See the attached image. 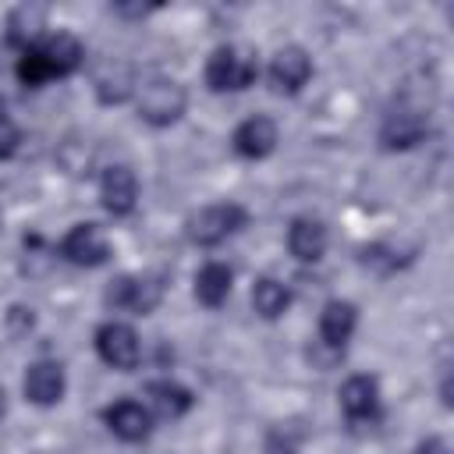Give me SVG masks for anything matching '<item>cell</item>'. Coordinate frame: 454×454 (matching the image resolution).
I'll list each match as a JSON object with an SVG mask.
<instances>
[{
	"mask_svg": "<svg viewBox=\"0 0 454 454\" xmlns=\"http://www.w3.org/2000/svg\"><path fill=\"white\" fill-rule=\"evenodd\" d=\"M440 397H443V404L450 408V380H443V387H440Z\"/></svg>",
	"mask_w": 454,
	"mask_h": 454,
	"instance_id": "4316f807",
	"label": "cell"
},
{
	"mask_svg": "<svg viewBox=\"0 0 454 454\" xmlns=\"http://www.w3.org/2000/svg\"><path fill=\"white\" fill-rule=\"evenodd\" d=\"M355 326H358V309L351 301L333 298V301L323 305V312H319V337H323L326 348L340 351L348 344V337L355 333Z\"/></svg>",
	"mask_w": 454,
	"mask_h": 454,
	"instance_id": "5bb4252c",
	"label": "cell"
},
{
	"mask_svg": "<svg viewBox=\"0 0 454 454\" xmlns=\"http://www.w3.org/2000/svg\"><path fill=\"white\" fill-rule=\"evenodd\" d=\"M106 305L110 309H121V312H131V316H145L160 305L163 298V284L156 277H131V273H121L110 280L106 287Z\"/></svg>",
	"mask_w": 454,
	"mask_h": 454,
	"instance_id": "277c9868",
	"label": "cell"
},
{
	"mask_svg": "<svg viewBox=\"0 0 454 454\" xmlns=\"http://www.w3.org/2000/svg\"><path fill=\"white\" fill-rule=\"evenodd\" d=\"M18 145H21V128L7 114H0V160H11Z\"/></svg>",
	"mask_w": 454,
	"mask_h": 454,
	"instance_id": "603a6c76",
	"label": "cell"
},
{
	"mask_svg": "<svg viewBox=\"0 0 454 454\" xmlns=\"http://www.w3.org/2000/svg\"><path fill=\"white\" fill-rule=\"evenodd\" d=\"M415 454H450V447H447L443 436H429V440H422V443L415 447Z\"/></svg>",
	"mask_w": 454,
	"mask_h": 454,
	"instance_id": "d4e9b609",
	"label": "cell"
},
{
	"mask_svg": "<svg viewBox=\"0 0 454 454\" xmlns=\"http://www.w3.org/2000/svg\"><path fill=\"white\" fill-rule=\"evenodd\" d=\"M287 248L301 262H319L323 252H326V227L319 220H312V216L291 220V227H287Z\"/></svg>",
	"mask_w": 454,
	"mask_h": 454,
	"instance_id": "e0dca14e",
	"label": "cell"
},
{
	"mask_svg": "<svg viewBox=\"0 0 454 454\" xmlns=\"http://www.w3.org/2000/svg\"><path fill=\"white\" fill-rule=\"evenodd\" d=\"M255 78H259L255 57L238 46H216L206 60V85L213 92H245Z\"/></svg>",
	"mask_w": 454,
	"mask_h": 454,
	"instance_id": "7a4b0ae2",
	"label": "cell"
},
{
	"mask_svg": "<svg viewBox=\"0 0 454 454\" xmlns=\"http://www.w3.org/2000/svg\"><path fill=\"white\" fill-rule=\"evenodd\" d=\"M309 78H312V57L301 46H284V50L273 53V60H270V82H273L277 92L294 96V92H301V85Z\"/></svg>",
	"mask_w": 454,
	"mask_h": 454,
	"instance_id": "9c48e42d",
	"label": "cell"
},
{
	"mask_svg": "<svg viewBox=\"0 0 454 454\" xmlns=\"http://www.w3.org/2000/svg\"><path fill=\"white\" fill-rule=\"evenodd\" d=\"M64 387H67V380H64V365L53 362V358H39V362H32L28 372H25V383H21L25 397H28L32 404H39V408L57 404V401L64 397Z\"/></svg>",
	"mask_w": 454,
	"mask_h": 454,
	"instance_id": "ba28073f",
	"label": "cell"
},
{
	"mask_svg": "<svg viewBox=\"0 0 454 454\" xmlns=\"http://www.w3.org/2000/svg\"><path fill=\"white\" fill-rule=\"evenodd\" d=\"M43 28H46V7L39 4H21L7 14V43L21 53L43 43Z\"/></svg>",
	"mask_w": 454,
	"mask_h": 454,
	"instance_id": "9a60e30c",
	"label": "cell"
},
{
	"mask_svg": "<svg viewBox=\"0 0 454 454\" xmlns=\"http://www.w3.org/2000/svg\"><path fill=\"white\" fill-rule=\"evenodd\" d=\"M245 223H248L245 206H238V202H220V206H206V209L192 213L184 227H188V238H192L195 245L209 248V245H220L223 238H231L234 231H241Z\"/></svg>",
	"mask_w": 454,
	"mask_h": 454,
	"instance_id": "3957f363",
	"label": "cell"
},
{
	"mask_svg": "<svg viewBox=\"0 0 454 454\" xmlns=\"http://www.w3.org/2000/svg\"><path fill=\"white\" fill-rule=\"evenodd\" d=\"M262 454H298V447L284 433H270L266 443H262Z\"/></svg>",
	"mask_w": 454,
	"mask_h": 454,
	"instance_id": "cb8c5ba5",
	"label": "cell"
},
{
	"mask_svg": "<svg viewBox=\"0 0 454 454\" xmlns=\"http://www.w3.org/2000/svg\"><path fill=\"white\" fill-rule=\"evenodd\" d=\"M99 199L106 206V213L114 216H128L138 202V177L131 167L117 163V167H106L103 170V181H99Z\"/></svg>",
	"mask_w": 454,
	"mask_h": 454,
	"instance_id": "30bf717a",
	"label": "cell"
},
{
	"mask_svg": "<svg viewBox=\"0 0 454 454\" xmlns=\"http://www.w3.org/2000/svg\"><path fill=\"white\" fill-rule=\"evenodd\" d=\"M340 408L348 419H372L380 408V383L372 376H348L340 387Z\"/></svg>",
	"mask_w": 454,
	"mask_h": 454,
	"instance_id": "d6986e66",
	"label": "cell"
},
{
	"mask_svg": "<svg viewBox=\"0 0 454 454\" xmlns=\"http://www.w3.org/2000/svg\"><path fill=\"white\" fill-rule=\"evenodd\" d=\"M426 138V117L419 110H397L383 121L380 128V142L383 149H411Z\"/></svg>",
	"mask_w": 454,
	"mask_h": 454,
	"instance_id": "2e32d148",
	"label": "cell"
},
{
	"mask_svg": "<svg viewBox=\"0 0 454 454\" xmlns=\"http://www.w3.org/2000/svg\"><path fill=\"white\" fill-rule=\"evenodd\" d=\"M188 110V92L181 82L156 74L145 85H138V117L153 128H170L184 117Z\"/></svg>",
	"mask_w": 454,
	"mask_h": 454,
	"instance_id": "6da1fadb",
	"label": "cell"
},
{
	"mask_svg": "<svg viewBox=\"0 0 454 454\" xmlns=\"http://www.w3.org/2000/svg\"><path fill=\"white\" fill-rule=\"evenodd\" d=\"M60 255L74 266H103L110 259V241L99 223H74L60 241Z\"/></svg>",
	"mask_w": 454,
	"mask_h": 454,
	"instance_id": "8992f818",
	"label": "cell"
},
{
	"mask_svg": "<svg viewBox=\"0 0 454 454\" xmlns=\"http://www.w3.org/2000/svg\"><path fill=\"white\" fill-rule=\"evenodd\" d=\"M231 284H234L231 266H223V262H206V266L195 273V298H199L206 309H220V305L231 298Z\"/></svg>",
	"mask_w": 454,
	"mask_h": 454,
	"instance_id": "ffe728a7",
	"label": "cell"
},
{
	"mask_svg": "<svg viewBox=\"0 0 454 454\" xmlns=\"http://www.w3.org/2000/svg\"><path fill=\"white\" fill-rule=\"evenodd\" d=\"M35 50H39V57L46 60L50 78H67V74H74V71L82 67V60H85V46H82L71 32H53V35H46Z\"/></svg>",
	"mask_w": 454,
	"mask_h": 454,
	"instance_id": "4fadbf2b",
	"label": "cell"
},
{
	"mask_svg": "<svg viewBox=\"0 0 454 454\" xmlns=\"http://www.w3.org/2000/svg\"><path fill=\"white\" fill-rule=\"evenodd\" d=\"M92 89H96V99H99V103L117 106V103H124V99L138 89L135 67H131L128 60H103V64L96 67V74H92Z\"/></svg>",
	"mask_w": 454,
	"mask_h": 454,
	"instance_id": "7c38bea8",
	"label": "cell"
},
{
	"mask_svg": "<svg viewBox=\"0 0 454 454\" xmlns=\"http://www.w3.org/2000/svg\"><path fill=\"white\" fill-rule=\"evenodd\" d=\"M287 305H291V291L280 280H273V277L255 280V287H252V309L262 319H280L287 312Z\"/></svg>",
	"mask_w": 454,
	"mask_h": 454,
	"instance_id": "44dd1931",
	"label": "cell"
},
{
	"mask_svg": "<svg viewBox=\"0 0 454 454\" xmlns=\"http://www.w3.org/2000/svg\"><path fill=\"white\" fill-rule=\"evenodd\" d=\"M277 142H280V131H277V124H273L266 114L245 117V121L234 128V135H231L234 153L245 156V160H262V156H270V153L277 149Z\"/></svg>",
	"mask_w": 454,
	"mask_h": 454,
	"instance_id": "52a82bcc",
	"label": "cell"
},
{
	"mask_svg": "<svg viewBox=\"0 0 454 454\" xmlns=\"http://www.w3.org/2000/svg\"><path fill=\"white\" fill-rule=\"evenodd\" d=\"M96 351L110 369L131 372L142 362V340L128 323H103L96 330Z\"/></svg>",
	"mask_w": 454,
	"mask_h": 454,
	"instance_id": "5b68a950",
	"label": "cell"
},
{
	"mask_svg": "<svg viewBox=\"0 0 454 454\" xmlns=\"http://www.w3.org/2000/svg\"><path fill=\"white\" fill-rule=\"evenodd\" d=\"M4 411H7V394L0 390V419H4Z\"/></svg>",
	"mask_w": 454,
	"mask_h": 454,
	"instance_id": "83f0119b",
	"label": "cell"
},
{
	"mask_svg": "<svg viewBox=\"0 0 454 454\" xmlns=\"http://www.w3.org/2000/svg\"><path fill=\"white\" fill-rule=\"evenodd\" d=\"M18 82L25 85V89H39V85H46L50 82V67H46V60L39 57V50L32 46V50H25L21 57H18Z\"/></svg>",
	"mask_w": 454,
	"mask_h": 454,
	"instance_id": "7402d4cb",
	"label": "cell"
},
{
	"mask_svg": "<svg viewBox=\"0 0 454 454\" xmlns=\"http://www.w3.org/2000/svg\"><path fill=\"white\" fill-rule=\"evenodd\" d=\"M145 397H149V408L160 415V419H181L195 397L188 387H181L177 380H149L145 383Z\"/></svg>",
	"mask_w": 454,
	"mask_h": 454,
	"instance_id": "ac0fdd59",
	"label": "cell"
},
{
	"mask_svg": "<svg viewBox=\"0 0 454 454\" xmlns=\"http://www.w3.org/2000/svg\"><path fill=\"white\" fill-rule=\"evenodd\" d=\"M103 419H106L110 433L121 436L124 443H138V440H145V436L153 433V415H149V408L138 404V401H131V397L114 401V404L103 411Z\"/></svg>",
	"mask_w": 454,
	"mask_h": 454,
	"instance_id": "8fae6325",
	"label": "cell"
},
{
	"mask_svg": "<svg viewBox=\"0 0 454 454\" xmlns=\"http://www.w3.org/2000/svg\"><path fill=\"white\" fill-rule=\"evenodd\" d=\"M153 7H142V4H114V14L121 18H145Z\"/></svg>",
	"mask_w": 454,
	"mask_h": 454,
	"instance_id": "484cf974",
	"label": "cell"
}]
</instances>
